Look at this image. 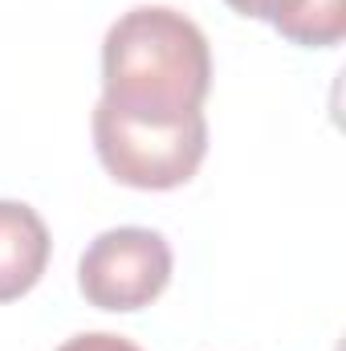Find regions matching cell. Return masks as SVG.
<instances>
[{
	"label": "cell",
	"instance_id": "2",
	"mask_svg": "<svg viewBox=\"0 0 346 351\" xmlns=\"http://www.w3.org/2000/svg\"><path fill=\"white\" fill-rule=\"evenodd\" d=\"M94 147L102 168L118 184L163 192L187 184L208 152V119L191 110L183 119H139L114 110L110 102L94 106Z\"/></svg>",
	"mask_w": 346,
	"mask_h": 351
},
{
	"label": "cell",
	"instance_id": "1",
	"mask_svg": "<svg viewBox=\"0 0 346 351\" xmlns=\"http://www.w3.org/2000/svg\"><path fill=\"white\" fill-rule=\"evenodd\" d=\"M212 90V49L200 25L175 8L122 12L102 41V102L139 119H183Z\"/></svg>",
	"mask_w": 346,
	"mask_h": 351
},
{
	"label": "cell",
	"instance_id": "4",
	"mask_svg": "<svg viewBox=\"0 0 346 351\" xmlns=\"http://www.w3.org/2000/svg\"><path fill=\"white\" fill-rule=\"evenodd\" d=\"M49 265V229L37 208L0 200V302L29 294Z\"/></svg>",
	"mask_w": 346,
	"mask_h": 351
},
{
	"label": "cell",
	"instance_id": "5",
	"mask_svg": "<svg viewBox=\"0 0 346 351\" xmlns=\"http://www.w3.org/2000/svg\"><path fill=\"white\" fill-rule=\"evenodd\" d=\"M241 16L269 21L293 45L326 49L346 33V0H224Z\"/></svg>",
	"mask_w": 346,
	"mask_h": 351
},
{
	"label": "cell",
	"instance_id": "3",
	"mask_svg": "<svg viewBox=\"0 0 346 351\" xmlns=\"http://www.w3.org/2000/svg\"><path fill=\"white\" fill-rule=\"evenodd\" d=\"M172 282V245L155 229H106L78 262V286L98 311H143Z\"/></svg>",
	"mask_w": 346,
	"mask_h": 351
},
{
	"label": "cell",
	"instance_id": "6",
	"mask_svg": "<svg viewBox=\"0 0 346 351\" xmlns=\"http://www.w3.org/2000/svg\"><path fill=\"white\" fill-rule=\"evenodd\" d=\"M57 351H143V348H135L131 339H122V335H110V331H86V335H74V339H66Z\"/></svg>",
	"mask_w": 346,
	"mask_h": 351
}]
</instances>
